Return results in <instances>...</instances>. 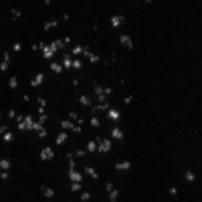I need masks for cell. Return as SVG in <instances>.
Segmentation results:
<instances>
[{
  "label": "cell",
  "instance_id": "cell-29",
  "mask_svg": "<svg viewBox=\"0 0 202 202\" xmlns=\"http://www.w3.org/2000/svg\"><path fill=\"white\" fill-rule=\"evenodd\" d=\"M36 103H37V108H42V109H48V100L45 96H38L37 99H36Z\"/></svg>",
  "mask_w": 202,
  "mask_h": 202
},
{
  "label": "cell",
  "instance_id": "cell-14",
  "mask_svg": "<svg viewBox=\"0 0 202 202\" xmlns=\"http://www.w3.org/2000/svg\"><path fill=\"white\" fill-rule=\"evenodd\" d=\"M77 102L79 106L83 107V108H90L91 106L94 104L95 100L90 96V95L86 93H81L77 97Z\"/></svg>",
  "mask_w": 202,
  "mask_h": 202
},
{
  "label": "cell",
  "instance_id": "cell-4",
  "mask_svg": "<svg viewBox=\"0 0 202 202\" xmlns=\"http://www.w3.org/2000/svg\"><path fill=\"white\" fill-rule=\"evenodd\" d=\"M118 44L122 48H124V49L128 51H132L135 47V42H134L133 37L129 33H127V32H123V33L119 34Z\"/></svg>",
  "mask_w": 202,
  "mask_h": 202
},
{
  "label": "cell",
  "instance_id": "cell-13",
  "mask_svg": "<svg viewBox=\"0 0 202 202\" xmlns=\"http://www.w3.org/2000/svg\"><path fill=\"white\" fill-rule=\"evenodd\" d=\"M70 134L66 131H59V132L55 135L54 140V147H61L66 145L69 140Z\"/></svg>",
  "mask_w": 202,
  "mask_h": 202
},
{
  "label": "cell",
  "instance_id": "cell-12",
  "mask_svg": "<svg viewBox=\"0 0 202 202\" xmlns=\"http://www.w3.org/2000/svg\"><path fill=\"white\" fill-rule=\"evenodd\" d=\"M59 26H61V21L58 18L54 17L48 19L46 22H44L42 29L45 33H51V32L58 29Z\"/></svg>",
  "mask_w": 202,
  "mask_h": 202
},
{
  "label": "cell",
  "instance_id": "cell-23",
  "mask_svg": "<svg viewBox=\"0 0 202 202\" xmlns=\"http://www.w3.org/2000/svg\"><path fill=\"white\" fill-rule=\"evenodd\" d=\"M1 140L4 144H7V145H10L12 143L14 142L15 140V134L13 131L11 130H8L6 133H4L2 136H1Z\"/></svg>",
  "mask_w": 202,
  "mask_h": 202
},
{
  "label": "cell",
  "instance_id": "cell-19",
  "mask_svg": "<svg viewBox=\"0 0 202 202\" xmlns=\"http://www.w3.org/2000/svg\"><path fill=\"white\" fill-rule=\"evenodd\" d=\"M84 149L86 150L87 154H94L97 153V149H98V142L96 140H88L86 142V144L84 146Z\"/></svg>",
  "mask_w": 202,
  "mask_h": 202
},
{
  "label": "cell",
  "instance_id": "cell-35",
  "mask_svg": "<svg viewBox=\"0 0 202 202\" xmlns=\"http://www.w3.org/2000/svg\"><path fill=\"white\" fill-rule=\"evenodd\" d=\"M115 187H116V185H115V183H114L113 181H111V180L106 181L105 184H104V191H105L106 193H108V192H110L112 189H114Z\"/></svg>",
  "mask_w": 202,
  "mask_h": 202
},
{
  "label": "cell",
  "instance_id": "cell-17",
  "mask_svg": "<svg viewBox=\"0 0 202 202\" xmlns=\"http://www.w3.org/2000/svg\"><path fill=\"white\" fill-rule=\"evenodd\" d=\"M84 49H85V47L81 45V44L74 43L73 47L70 48L69 54L71 55V57L73 58H81L83 51H84Z\"/></svg>",
  "mask_w": 202,
  "mask_h": 202
},
{
  "label": "cell",
  "instance_id": "cell-24",
  "mask_svg": "<svg viewBox=\"0 0 202 202\" xmlns=\"http://www.w3.org/2000/svg\"><path fill=\"white\" fill-rule=\"evenodd\" d=\"M107 194H108V202H118L121 195V191H120V189L115 187Z\"/></svg>",
  "mask_w": 202,
  "mask_h": 202
},
{
  "label": "cell",
  "instance_id": "cell-28",
  "mask_svg": "<svg viewBox=\"0 0 202 202\" xmlns=\"http://www.w3.org/2000/svg\"><path fill=\"white\" fill-rule=\"evenodd\" d=\"M134 100H135V96L132 94V93H127L124 97L122 98V103H123V105H124L125 107H130L131 105L133 104V102H134Z\"/></svg>",
  "mask_w": 202,
  "mask_h": 202
},
{
  "label": "cell",
  "instance_id": "cell-1",
  "mask_svg": "<svg viewBox=\"0 0 202 202\" xmlns=\"http://www.w3.org/2000/svg\"><path fill=\"white\" fill-rule=\"evenodd\" d=\"M46 125H42L37 121L34 115L27 114L23 117L22 121L16 123V130L19 132H32L38 133L44 129Z\"/></svg>",
  "mask_w": 202,
  "mask_h": 202
},
{
  "label": "cell",
  "instance_id": "cell-16",
  "mask_svg": "<svg viewBox=\"0 0 202 202\" xmlns=\"http://www.w3.org/2000/svg\"><path fill=\"white\" fill-rule=\"evenodd\" d=\"M182 177H183V180L188 184H194L197 180V174L191 168L185 169Z\"/></svg>",
  "mask_w": 202,
  "mask_h": 202
},
{
  "label": "cell",
  "instance_id": "cell-22",
  "mask_svg": "<svg viewBox=\"0 0 202 202\" xmlns=\"http://www.w3.org/2000/svg\"><path fill=\"white\" fill-rule=\"evenodd\" d=\"M12 168V161L9 158H0V170L10 172Z\"/></svg>",
  "mask_w": 202,
  "mask_h": 202
},
{
  "label": "cell",
  "instance_id": "cell-21",
  "mask_svg": "<svg viewBox=\"0 0 202 202\" xmlns=\"http://www.w3.org/2000/svg\"><path fill=\"white\" fill-rule=\"evenodd\" d=\"M73 58L71 57L70 54H66L61 59L62 66L65 70H70L71 69V65H73Z\"/></svg>",
  "mask_w": 202,
  "mask_h": 202
},
{
  "label": "cell",
  "instance_id": "cell-25",
  "mask_svg": "<svg viewBox=\"0 0 202 202\" xmlns=\"http://www.w3.org/2000/svg\"><path fill=\"white\" fill-rule=\"evenodd\" d=\"M78 198L81 202H90L91 199H92V193L89 190L83 189L81 192H79Z\"/></svg>",
  "mask_w": 202,
  "mask_h": 202
},
{
  "label": "cell",
  "instance_id": "cell-38",
  "mask_svg": "<svg viewBox=\"0 0 202 202\" xmlns=\"http://www.w3.org/2000/svg\"><path fill=\"white\" fill-rule=\"evenodd\" d=\"M114 93V88L112 86H104V94L106 96L110 97Z\"/></svg>",
  "mask_w": 202,
  "mask_h": 202
},
{
  "label": "cell",
  "instance_id": "cell-36",
  "mask_svg": "<svg viewBox=\"0 0 202 202\" xmlns=\"http://www.w3.org/2000/svg\"><path fill=\"white\" fill-rule=\"evenodd\" d=\"M11 177V172H5V170H0V180L2 181H7L9 180Z\"/></svg>",
  "mask_w": 202,
  "mask_h": 202
},
{
  "label": "cell",
  "instance_id": "cell-32",
  "mask_svg": "<svg viewBox=\"0 0 202 202\" xmlns=\"http://www.w3.org/2000/svg\"><path fill=\"white\" fill-rule=\"evenodd\" d=\"M179 193H180V188L178 187L177 185L172 184V185H169V186H168V194L169 196L176 197V196L179 195Z\"/></svg>",
  "mask_w": 202,
  "mask_h": 202
},
{
  "label": "cell",
  "instance_id": "cell-33",
  "mask_svg": "<svg viewBox=\"0 0 202 202\" xmlns=\"http://www.w3.org/2000/svg\"><path fill=\"white\" fill-rule=\"evenodd\" d=\"M89 154H87L86 150L84 148H79L74 152V156L77 160H82V158H85Z\"/></svg>",
  "mask_w": 202,
  "mask_h": 202
},
{
  "label": "cell",
  "instance_id": "cell-30",
  "mask_svg": "<svg viewBox=\"0 0 202 202\" xmlns=\"http://www.w3.org/2000/svg\"><path fill=\"white\" fill-rule=\"evenodd\" d=\"M83 67V59L82 58H73V65H71V69L73 70H80Z\"/></svg>",
  "mask_w": 202,
  "mask_h": 202
},
{
  "label": "cell",
  "instance_id": "cell-37",
  "mask_svg": "<svg viewBox=\"0 0 202 202\" xmlns=\"http://www.w3.org/2000/svg\"><path fill=\"white\" fill-rule=\"evenodd\" d=\"M11 127L9 124H6V123H1L0 124V137L2 136L4 133H6L8 130H10Z\"/></svg>",
  "mask_w": 202,
  "mask_h": 202
},
{
  "label": "cell",
  "instance_id": "cell-2",
  "mask_svg": "<svg viewBox=\"0 0 202 202\" xmlns=\"http://www.w3.org/2000/svg\"><path fill=\"white\" fill-rule=\"evenodd\" d=\"M55 154H55V150L54 147L51 145H47L39 151L38 157L39 160L42 162H50L51 161H54Z\"/></svg>",
  "mask_w": 202,
  "mask_h": 202
},
{
  "label": "cell",
  "instance_id": "cell-20",
  "mask_svg": "<svg viewBox=\"0 0 202 202\" xmlns=\"http://www.w3.org/2000/svg\"><path fill=\"white\" fill-rule=\"evenodd\" d=\"M7 86L10 90H17L20 86V79L17 75H11L7 79Z\"/></svg>",
  "mask_w": 202,
  "mask_h": 202
},
{
  "label": "cell",
  "instance_id": "cell-5",
  "mask_svg": "<svg viewBox=\"0 0 202 202\" xmlns=\"http://www.w3.org/2000/svg\"><path fill=\"white\" fill-rule=\"evenodd\" d=\"M126 22L125 15L122 13H114L109 17V26L113 30H120Z\"/></svg>",
  "mask_w": 202,
  "mask_h": 202
},
{
  "label": "cell",
  "instance_id": "cell-15",
  "mask_svg": "<svg viewBox=\"0 0 202 202\" xmlns=\"http://www.w3.org/2000/svg\"><path fill=\"white\" fill-rule=\"evenodd\" d=\"M41 193L43 197L46 198L47 200H51L57 195V190L51 185H44L41 187Z\"/></svg>",
  "mask_w": 202,
  "mask_h": 202
},
{
  "label": "cell",
  "instance_id": "cell-10",
  "mask_svg": "<svg viewBox=\"0 0 202 202\" xmlns=\"http://www.w3.org/2000/svg\"><path fill=\"white\" fill-rule=\"evenodd\" d=\"M105 116L110 122L114 123V124H119L122 120L123 113L121 110L115 108V107H110L105 113Z\"/></svg>",
  "mask_w": 202,
  "mask_h": 202
},
{
  "label": "cell",
  "instance_id": "cell-3",
  "mask_svg": "<svg viewBox=\"0 0 202 202\" xmlns=\"http://www.w3.org/2000/svg\"><path fill=\"white\" fill-rule=\"evenodd\" d=\"M81 58H82L83 61H85L86 62H88L92 66L98 65V63L100 62V61H101L100 54H98L97 51H92L90 48H88L87 46H85V49H84V51H83V54L81 55Z\"/></svg>",
  "mask_w": 202,
  "mask_h": 202
},
{
  "label": "cell",
  "instance_id": "cell-26",
  "mask_svg": "<svg viewBox=\"0 0 202 202\" xmlns=\"http://www.w3.org/2000/svg\"><path fill=\"white\" fill-rule=\"evenodd\" d=\"M84 189V185L80 182H70L69 183V190L73 193H79Z\"/></svg>",
  "mask_w": 202,
  "mask_h": 202
},
{
  "label": "cell",
  "instance_id": "cell-7",
  "mask_svg": "<svg viewBox=\"0 0 202 202\" xmlns=\"http://www.w3.org/2000/svg\"><path fill=\"white\" fill-rule=\"evenodd\" d=\"M122 123L120 122L118 125L112 127L109 132V138L113 142H121L125 139V132L122 129Z\"/></svg>",
  "mask_w": 202,
  "mask_h": 202
},
{
  "label": "cell",
  "instance_id": "cell-34",
  "mask_svg": "<svg viewBox=\"0 0 202 202\" xmlns=\"http://www.w3.org/2000/svg\"><path fill=\"white\" fill-rule=\"evenodd\" d=\"M18 114H19L18 111L16 110L15 108H10V109H8V111H7L6 117L9 119V120H15Z\"/></svg>",
  "mask_w": 202,
  "mask_h": 202
},
{
  "label": "cell",
  "instance_id": "cell-8",
  "mask_svg": "<svg viewBox=\"0 0 202 202\" xmlns=\"http://www.w3.org/2000/svg\"><path fill=\"white\" fill-rule=\"evenodd\" d=\"M114 169L116 172H120V173H125L130 172L133 168V164L131 160L129 158H122V160H119L117 161H115L114 164Z\"/></svg>",
  "mask_w": 202,
  "mask_h": 202
},
{
  "label": "cell",
  "instance_id": "cell-31",
  "mask_svg": "<svg viewBox=\"0 0 202 202\" xmlns=\"http://www.w3.org/2000/svg\"><path fill=\"white\" fill-rule=\"evenodd\" d=\"M92 94H93V97L94 99L100 96V95H103L104 94V85L102 84H95L93 86V89H92Z\"/></svg>",
  "mask_w": 202,
  "mask_h": 202
},
{
  "label": "cell",
  "instance_id": "cell-27",
  "mask_svg": "<svg viewBox=\"0 0 202 202\" xmlns=\"http://www.w3.org/2000/svg\"><path fill=\"white\" fill-rule=\"evenodd\" d=\"M23 51V44L20 41H15L11 45V53L12 54H21Z\"/></svg>",
  "mask_w": 202,
  "mask_h": 202
},
{
  "label": "cell",
  "instance_id": "cell-9",
  "mask_svg": "<svg viewBox=\"0 0 202 202\" xmlns=\"http://www.w3.org/2000/svg\"><path fill=\"white\" fill-rule=\"evenodd\" d=\"M45 82H46V73L44 71H38L29 80V85L32 88H39V87L45 84Z\"/></svg>",
  "mask_w": 202,
  "mask_h": 202
},
{
  "label": "cell",
  "instance_id": "cell-11",
  "mask_svg": "<svg viewBox=\"0 0 202 202\" xmlns=\"http://www.w3.org/2000/svg\"><path fill=\"white\" fill-rule=\"evenodd\" d=\"M82 172H83V174H84L86 177L90 178L91 180L96 181V180L100 179V177H101L97 168L92 165H85L84 166H83Z\"/></svg>",
  "mask_w": 202,
  "mask_h": 202
},
{
  "label": "cell",
  "instance_id": "cell-18",
  "mask_svg": "<svg viewBox=\"0 0 202 202\" xmlns=\"http://www.w3.org/2000/svg\"><path fill=\"white\" fill-rule=\"evenodd\" d=\"M75 125H76V123L71 121L70 119H69V118L62 119V120H61V122H59V127H61V130L66 131V132H69V133H70L71 131L73 130Z\"/></svg>",
  "mask_w": 202,
  "mask_h": 202
},
{
  "label": "cell",
  "instance_id": "cell-6",
  "mask_svg": "<svg viewBox=\"0 0 202 202\" xmlns=\"http://www.w3.org/2000/svg\"><path fill=\"white\" fill-rule=\"evenodd\" d=\"M114 142L110 138H102L98 141V149L97 153L100 154H108L113 150Z\"/></svg>",
  "mask_w": 202,
  "mask_h": 202
}]
</instances>
